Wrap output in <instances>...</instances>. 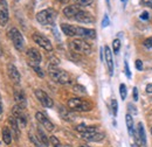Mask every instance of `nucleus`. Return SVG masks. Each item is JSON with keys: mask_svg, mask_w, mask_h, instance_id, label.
<instances>
[{"mask_svg": "<svg viewBox=\"0 0 152 147\" xmlns=\"http://www.w3.org/2000/svg\"><path fill=\"white\" fill-rule=\"evenodd\" d=\"M48 74L50 76V78L54 82L58 83V84H70L72 83L70 75L67 73V71H64V70L58 69L57 67L48 65Z\"/></svg>", "mask_w": 152, "mask_h": 147, "instance_id": "obj_1", "label": "nucleus"}, {"mask_svg": "<svg viewBox=\"0 0 152 147\" xmlns=\"http://www.w3.org/2000/svg\"><path fill=\"white\" fill-rule=\"evenodd\" d=\"M69 47L73 52H75L77 54H83V55H89L91 53V46L82 39H73L69 42Z\"/></svg>", "mask_w": 152, "mask_h": 147, "instance_id": "obj_2", "label": "nucleus"}, {"mask_svg": "<svg viewBox=\"0 0 152 147\" xmlns=\"http://www.w3.org/2000/svg\"><path fill=\"white\" fill-rule=\"evenodd\" d=\"M55 19H56V12L53 8L43 9L37 14V21L40 25H43V26L54 23Z\"/></svg>", "mask_w": 152, "mask_h": 147, "instance_id": "obj_3", "label": "nucleus"}, {"mask_svg": "<svg viewBox=\"0 0 152 147\" xmlns=\"http://www.w3.org/2000/svg\"><path fill=\"white\" fill-rule=\"evenodd\" d=\"M68 108L73 111L88 112V111L91 110L93 105L88 100H83L81 98H70L68 100Z\"/></svg>", "mask_w": 152, "mask_h": 147, "instance_id": "obj_4", "label": "nucleus"}, {"mask_svg": "<svg viewBox=\"0 0 152 147\" xmlns=\"http://www.w3.org/2000/svg\"><path fill=\"white\" fill-rule=\"evenodd\" d=\"M8 35L11 37V40H12L15 49L17 50H22L23 47H25V40H23V36L21 35V33H20L19 31L15 27H13V28L10 29Z\"/></svg>", "mask_w": 152, "mask_h": 147, "instance_id": "obj_5", "label": "nucleus"}, {"mask_svg": "<svg viewBox=\"0 0 152 147\" xmlns=\"http://www.w3.org/2000/svg\"><path fill=\"white\" fill-rule=\"evenodd\" d=\"M33 40H34V42H35L38 46H40L41 48H43L45 50H47V52H52V50H53L52 42H50L46 36L35 33V34H33Z\"/></svg>", "mask_w": 152, "mask_h": 147, "instance_id": "obj_6", "label": "nucleus"}, {"mask_svg": "<svg viewBox=\"0 0 152 147\" xmlns=\"http://www.w3.org/2000/svg\"><path fill=\"white\" fill-rule=\"evenodd\" d=\"M35 96H37L39 102L42 104V106H45V108H53V105H54L53 99L45 91H42V90H35Z\"/></svg>", "mask_w": 152, "mask_h": 147, "instance_id": "obj_7", "label": "nucleus"}, {"mask_svg": "<svg viewBox=\"0 0 152 147\" xmlns=\"http://www.w3.org/2000/svg\"><path fill=\"white\" fill-rule=\"evenodd\" d=\"M10 13H8V5L6 0H0V26H5L8 22Z\"/></svg>", "mask_w": 152, "mask_h": 147, "instance_id": "obj_8", "label": "nucleus"}, {"mask_svg": "<svg viewBox=\"0 0 152 147\" xmlns=\"http://www.w3.org/2000/svg\"><path fill=\"white\" fill-rule=\"evenodd\" d=\"M78 39H95L96 32L94 29H88V28H83V27H76V35Z\"/></svg>", "mask_w": 152, "mask_h": 147, "instance_id": "obj_9", "label": "nucleus"}, {"mask_svg": "<svg viewBox=\"0 0 152 147\" xmlns=\"http://www.w3.org/2000/svg\"><path fill=\"white\" fill-rule=\"evenodd\" d=\"M7 74H8V77L10 79L15 83V84H19L20 81H21V76L19 74V70L17 69V67L13 64V63H10L7 65Z\"/></svg>", "mask_w": 152, "mask_h": 147, "instance_id": "obj_10", "label": "nucleus"}, {"mask_svg": "<svg viewBox=\"0 0 152 147\" xmlns=\"http://www.w3.org/2000/svg\"><path fill=\"white\" fill-rule=\"evenodd\" d=\"M35 118H37V120H38L39 123L45 127V130H47V131H53L54 130V124L42 113V112H37L35 113Z\"/></svg>", "mask_w": 152, "mask_h": 147, "instance_id": "obj_11", "label": "nucleus"}, {"mask_svg": "<svg viewBox=\"0 0 152 147\" xmlns=\"http://www.w3.org/2000/svg\"><path fill=\"white\" fill-rule=\"evenodd\" d=\"M74 19H75L77 22H82V23H93V22L95 21L94 17H93L89 12L83 11V9H81V11L75 15Z\"/></svg>", "mask_w": 152, "mask_h": 147, "instance_id": "obj_12", "label": "nucleus"}, {"mask_svg": "<svg viewBox=\"0 0 152 147\" xmlns=\"http://www.w3.org/2000/svg\"><path fill=\"white\" fill-rule=\"evenodd\" d=\"M136 141L140 147H146V137H145V130L142 123L138 124L137 133H136Z\"/></svg>", "mask_w": 152, "mask_h": 147, "instance_id": "obj_13", "label": "nucleus"}, {"mask_svg": "<svg viewBox=\"0 0 152 147\" xmlns=\"http://www.w3.org/2000/svg\"><path fill=\"white\" fill-rule=\"evenodd\" d=\"M104 58H105L109 73L113 76L114 75V60H113V53H111V50H110V48L108 46L104 47Z\"/></svg>", "mask_w": 152, "mask_h": 147, "instance_id": "obj_14", "label": "nucleus"}, {"mask_svg": "<svg viewBox=\"0 0 152 147\" xmlns=\"http://www.w3.org/2000/svg\"><path fill=\"white\" fill-rule=\"evenodd\" d=\"M23 109H21L19 106H14L13 108V114H14V117L17 118V120H18V123H19L20 125L22 126V127H25L26 126V124H27V118H26V116H25V113H23Z\"/></svg>", "mask_w": 152, "mask_h": 147, "instance_id": "obj_15", "label": "nucleus"}, {"mask_svg": "<svg viewBox=\"0 0 152 147\" xmlns=\"http://www.w3.org/2000/svg\"><path fill=\"white\" fill-rule=\"evenodd\" d=\"M27 56L29 58V62H32V63H38L39 64L42 61V56L40 54V52L35 48H29L27 50Z\"/></svg>", "mask_w": 152, "mask_h": 147, "instance_id": "obj_16", "label": "nucleus"}, {"mask_svg": "<svg viewBox=\"0 0 152 147\" xmlns=\"http://www.w3.org/2000/svg\"><path fill=\"white\" fill-rule=\"evenodd\" d=\"M80 11H81L80 6H77V5H69V6H67L66 8H63V14H64L67 18L74 19L75 15Z\"/></svg>", "mask_w": 152, "mask_h": 147, "instance_id": "obj_17", "label": "nucleus"}, {"mask_svg": "<svg viewBox=\"0 0 152 147\" xmlns=\"http://www.w3.org/2000/svg\"><path fill=\"white\" fill-rule=\"evenodd\" d=\"M14 99L17 102V106H19L21 109H25L26 105H27V99H26V96L23 91L18 90V91L14 92Z\"/></svg>", "mask_w": 152, "mask_h": 147, "instance_id": "obj_18", "label": "nucleus"}, {"mask_svg": "<svg viewBox=\"0 0 152 147\" xmlns=\"http://www.w3.org/2000/svg\"><path fill=\"white\" fill-rule=\"evenodd\" d=\"M61 29L67 36H75L76 35V26L68 25V23H62Z\"/></svg>", "mask_w": 152, "mask_h": 147, "instance_id": "obj_19", "label": "nucleus"}, {"mask_svg": "<svg viewBox=\"0 0 152 147\" xmlns=\"http://www.w3.org/2000/svg\"><path fill=\"white\" fill-rule=\"evenodd\" d=\"M37 137H38V139L43 144V146L47 147L48 146V144H49V139L47 138V135H46V133L43 132V130H41V127H39L38 131H37Z\"/></svg>", "mask_w": 152, "mask_h": 147, "instance_id": "obj_20", "label": "nucleus"}, {"mask_svg": "<svg viewBox=\"0 0 152 147\" xmlns=\"http://www.w3.org/2000/svg\"><path fill=\"white\" fill-rule=\"evenodd\" d=\"M2 140L6 145H10L12 143V133H11V130L7 126H5L2 129Z\"/></svg>", "mask_w": 152, "mask_h": 147, "instance_id": "obj_21", "label": "nucleus"}, {"mask_svg": "<svg viewBox=\"0 0 152 147\" xmlns=\"http://www.w3.org/2000/svg\"><path fill=\"white\" fill-rule=\"evenodd\" d=\"M10 124H11V126H12V129H13V132L15 133V137L17 138H19L20 137V130H19V126H18V120H17V118L13 116V117H10Z\"/></svg>", "mask_w": 152, "mask_h": 147, "instance_id": "obj_22", "label": "nucleus"}, {"mask_svg": "<svg viewBox=\"0 0 152 147\" xmlns=\"http://www.w3.org/2000/svg\"><path fill=\"white\" fill-rule=\"evenodd\" d=\"M125 120H126V127H128V131L129 133L133 135V119H132V116L131 114H126L125 116Z\"/></svg>", "mask_w": 152, "mask_h": 147, "instance_id": "obj_23", "label": "nucleus"}, {"mask_svg": "<svg viewBox=\"0 0 152 147\" xmlns=\"http://www.w3.org/2000/svg\"><path fill=\"white\" fill-rule=\"evenodd\" d=\"M29 65L33 68V70L37 73V75H38L39 77H45V73H43V70L41 69V67L39 65L38 63H32V62H29Z\"/></svg>", "mask_w": 152, "mask_h": 147, "instance_id": "obj_24", "label": "nucleus"}, {"mask_svg": "<svg viewBox=\"0 0 152 147\" xmlns=\"http://www.w3.org/2000/svg\"><path fill=\"white\" fill-rule=\"evenodd\" d=\"M104 137H105V134H104V133L96 132V133H94V134L88 139V141H101V140H103V139H104Z\"/></svg>", "mask_w": 152, "mask_h": 147, "instance_id": "obj_25", "label": "nucleus"}, {"mask_svg": "<svg viewBox=\"0 0 152 147\" xmlns=\"http://www.w3.org/2000/svg\"><path fill=\"white\" fill-rule=\"evenodd\" d=\"M29 139H31V141H32V143H33L37 147H45L43 146V144H42V143L38 139V137H35L32 132H29Z\"/></svg>", "mask_w": 152, "mask_h": 147, "instance_id": "obj_26", "label": "nucleus"}, {"mask_svg": "<svg viewBox=\"0 0 152 147\" xmlns=\"http://www.w3.org/2000/svg\"><path fill=\"white\" fill-rule=\"evenodd\" d=\"M113 48H114L115 54L119 53V50H121V41L118 39H115L114 41H113Z\"/></svg>", "mask_w": 152, "mask_h": 147, "instance_id": "obj_27", "label": "nucleus"}, {"mask_svg": "<svg viewBox=\"0 0 152 147\" xmlns=\"http://www.w3.org/2000/svg\"><path fill=\"white\" fill-rule=\"evenodd\" d=\"M73 90H74L76 93H81V95H86V93H87L86 88H84V87H82V85H80V84L74 85V87H73Z\"/></svg>", "mask_w": 152, "mask_h": 147, "instance_id": "obj_28", "label": "nucleus"}, {"mask_svg": "<svg viewBox=\"0 0 152 147\" xmlns=\"http://www.w3.org/2000/svg\"><path fill=\"white\" fill-rule=\"evenodd\" d=\"M126 87H125V84H121L119 85V93H121V98H122V100H125V98H126Z\"/></svg>", "mask_w": 152, "mask_h": 147, "instance_id": "obj_29", "label": "nucleus"}, {"mask_svg": "<svg viewBox=\"0 0 152 147\" xmlns=\"http://www.w3.org/2000/svg\"><path fill=\"white\" fill-rule=\"evenodd\" d=\"M77 6H89L94 0H74Z\"/></svg>", "mask_w": 152, "mask_h": 147, "instance_id": "obj_30", "label": "nucleus"}, {"mask_svg": "<svg viewBox=\"0 0 152 147\" xmlns=\"http://www.w3.org/2000/svg\"><path fill=\"white\" fill-rule=\"evenodd\" d=\"M49 141H50V144H52V146L53 147H61L60 140L57 139L56 137H54V135H52V137L49 138Z\"/></svg>", "mask_w": 152, "mask_h": 147, "instance_id": "obj_31", "label": "nucleus"}, {"mask_svg": "<svg viewBox=\"0 0 152 147\" xmlns=\"http://www.w3.org/2000/svg\"><path fill=\"white\" fill-rule=\"evenodd\" d=\"M110 105H111V110H113L114 116H117V111H118V103H117V100L113 99L111 103H110Z\"/></svg>", "mask_w": 152, "mask_h": 147, "instance_id": "obj_32", "label": "nucleus"}, {"mask_svg": "<svg viewBox=\"0 0 152 147\" xmlns=\"http://www.w3.org/2000/svg\"><path fill=\"white\" fill-rule=\"evenodd\" d=\"M143 44H144V47H145V48H148V49H152V37H149V39L144 40Z\"/></svg>", "mask_w": 152, "mask_h": 147, "instance_id": "obj_33", "label": "nucleus"}, {"mask_svg": "<svg viewBox=\"0 0 152 147\" xmlns=\"http://www.w3.org/2000/svg\"><path fill=\"white\" fill-rule=\"evenodd\" d=\"M124 70H125V75H126V77H128V78H131V71H130V69H129V64H128V62H126V61L124 62Z\"/></svg>", "mask_w": 152, "mask_h": 147, "instance_id": "obj_34", "label": "nucleus"}, {"mask_svg": "<svg viewBox=\"0 0 152 147\" xmlns=\"http://www.w3.org/2000/svg\"><path fill=\"white\" fill-rule=\"evenodd\" d=\"M109 23H110V21H109V17L105 14V15H104V18H103V21H102V27H103V28H105Z\"/></svg>", "mask_w": 152, "mask_h": 147, "instance_id": "obj_35", "label": "nucleus"}, {"mask_svg": "<svg viewBox=\"0 0 152 147\" xmlns=\"http://www.w3.org/2000/svg\"><path fill=\"white\" fill-rule=\"evenodd\" d=\"M128 110H129V114H137V110H136V108L133 106L132 104H129L128 105Z\"/></svg>", "mask_w": 152, "mask_h": 147, "instance_id": "obj_36", "label": "nucleus"}, {"mask_svg": "<svg viewBox=\"0 0 152 147\" xmlns=\"http://www.w3.org/2000/svg\"><path fill=\"white\" fill-rule=\"evenodd\" d=\"M149 17H150V14L148 13V11H144V12L140 14V17H139V18L142 19L143 21H146V20H149Z\"/></svg>", "mask_w": 152, "mask_h": 147, "instance_id": "obj_37", "label": "nucleus"}, {"mask_svg": "<svg viewBox=\"0 0 152 147\" xmlns=\"http://www.w3.org/2000/svg\"><path fill=\"white\" fill-rule=\"evenodd\" d=\"M136 69L139 70V71L143 70V62H142L140 60H137V61H136Z\"/></svg>", "mask_w": 152, "mask_h": 147, "instance_id": "obj_38", "label": "nucleus"}, {"mask_svg": "<svg viewBox=\"0 0 152 147\" xmlns=\"http://www.w3.org/2000/svg\"><path fill=\"white\" fill-rule=\"evenodd\" d=\"M138 98H139V96H138V89L134 87V88H133V100L137 102Z\"/></svg>", "mask_w": 152, "mask_h": 147, "instance_id": "obj_39", "label": "nucleus"}, {"mask_svg": "<svg viewBox=\"0 0 152 147\" xmlns=\"http://www.w3.org/2000/svg\"><path fill=\"white\" fill-rule=\"evenodd\" d=\"M145 90H146L148 93H152V83H150V84L146 85V89H145Z\"/></svg>", "mask_w": 152, "mask_h": 147, "instance_id": "obj_40", "label": "nucleus"}, {"mask_svg": "<svg viewBox=\"0 0 152 147\" xmlns=\"http://www.w3.org/2000/svg\"><path fill=\"white\" fill-rule=\"evenodd\" d=\"M146 6H148V7H150V8H152V0L146 1Z\"/></svg>", "mask_w": 152, "mask_h": 147, "instance_id": "obj_41", "label": "nucleus"}, {"mask_svg": "<svg viewBox=\"0 0 152 147\" xmlns=\"http://www.w3.org/2000/svg\"><path fill=\"white\" fill-rule=\"evenodd\" d=\"M2 113V102H1V95H0V114Z\"/></svg>", "mask_w": 152, "mask_h": 147, "instance_id": "obj_42", "label": "nucleus"}, {"mask_svg": "<svg viewBox=\"0 0 152 147\" xmlns=\"http://www.w3.org/2000/svg\"><path fill=\"white\" fill-rule=\"evenodd\" d=\"M56 1H58V2H61V4H67L69 0H56Z\"/></svg>", "mask_w": 152, "mask_h": 147, "instance_id": "obj_43", "label": "nucleus"}, {"mask_svg": "<svg viewBox=\"0 0 152 147\" xmlns=\"http://www.w3.org/2000/svg\"><path fill=\"white\" fill-rule=\"evenodd\" d=\"M2 55V48H1V43H0V56Z\"/></svg>", "mask_w": 152, "mask_h": 147, "instance_id": "obj_44", "label": "nucleus"}, {"mask_svg": "<svg viewBox=\"0 0 152 147\" xmlns=\"http://www.w3.org/2000/svg\"><path fill=\"white\" fill-rule=\"evenodd\" d=\"M81 147H90V146H88V145H81Z\"/></svg>", "mask_w": 152, "mask_h": 147, "instance_id": "obj_45", "label": "nucleus"}, {"mask_svg": "<svg viewBox=\"0 0 152 147\" xmlns=\"http://www.w3.org/2000/svg\"><path fill=\"white\" fill-rule=\"evenodd\" d=\"M64 147H72V146H69V145H66Z\"/></svg>", "mask_w": 152, "mask_h": 147, "instance_id": "obj_46", "label": "nucleus"}, {"mask_svg": "<svg viewBox=\"0 0 152 147\" xmlns=\"http://www.w3.org/2000/svg\"><path fill=\"white\" fill-rule=\"evenodd\" d=\"M107 2H108V5H109V0H107Z\"/></svg>", "mask_w": 152, "mask_h": 147, "instance_id": "obj_47", "label": "nucleus"}, {"mask_svg": "<svg viewBox=\"0 0 152 147\" xmlns=\"http://www.w3.org/2000/svg\"><path fill=\"white\" fill-rule=\"evenodd\" d=\"M122 1H123V2H125V1H126V0H122Z\"/></svg>", "mask_w": 152, "mask_h": 147, "instance_id": "obj_48", "label": "nucleus"}, {"mask_svg": "<svg viewBox=\"0 0 152 147\" xmlns=\"http://www.w3.org/2000/svg\"><path fill=\"white\" fill-rule=\"evenodd\" d=\"M151 133H152V129H151Z\"/></svg>", "mask_w": 152, "mask_h": 147, "instance_id": "obj_49", "label": "nucleus"}]
</instances>
